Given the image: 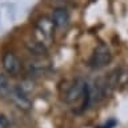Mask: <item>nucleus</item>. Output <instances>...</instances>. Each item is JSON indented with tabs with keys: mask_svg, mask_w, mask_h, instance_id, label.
<instances>
[{
	"mask_svg": "<svg viewBox=\"0 0 128 128\" xmlns=\"http://www.w3.org/2000/svg\"><path fill=\"white\" fill-rule=\"evenodd\" d=\"M10 98L12 99V102H14L20 110L28 111L31 108V100L27 96V92L24 91L22 87H12Z\"/></svg>",
	"mask_w": 128,
	"mask_h": 128,
	"instance_id": "f03ea898",
	"label": "nucleus"
},
{
	"mask_svg": "<svg viewBox=\"0 0 128 128\" xmlns=\"http://www.w3.org/2000/svg\"><path fill=\"white\" fill-rule=\"evenodd\" d=\"M68 20H70V16H68V12L63 8H59L54 12L52 15V23H54L55 27L58 28H63L68 24Z\"/></svg>",
	"mask_w": 128,
	"mask_h": 128,
	"instance_id": "20e7f679",
	"label": "nucleus"
},
{
	"mask_svg": "<svg viewBox=\"0 0 128 128\" xmlns=\"http://www.w3.org/2000/svg\"><path fill=\"white\" fill-rule=\"evenodd\" d=\"M11 90H12V87H11L8 76L0 74V95L2 96H10Z\"/></svg>",
	"mask_w": 128,
	"mask_h": 128,
	"instance_id": "0eeeda50",
	"label": "nucleus"
},
{
	"mask_svg": "<svg viewBox=\"0 0 128 128\" xmlns=\"http://www.w3.org/2000/svg\"><path fill=\"white\" fill-rule=\"evenodd\" d=\"M26 47L28 48V51L34 55L43 56V55H46V52H47V48L44 46V43L39 42V40H30V42H26Z\"/></svg>",
	"mask_w": 128,
	"mask_h": 128,
	"instance_id": "39448f33",
	"label": "nucleus"
},
{
	"mask_svg": "<svg viewBox=\"0 0 128 128\" xmlns=\"http://www.w3.org/2000/svg\"><path fill=\"white\" fill-rule=\"evenodd\" d=\"M112 59L111 51L106 44H99L98 47L95 48L94 54H92L91 58V66L94 68H103L106 67L107 64H110Z\"/></svg>",
	"mask_w": 128,
	"mask_h": 128,
	"instance_id": "f257e3e1",
	"label": "nucleus"
},
{
	"mask_svg": "<svg viewBox=\"0 0 128 128\" xmlns=\"http://www.w3.org/2000/svg\"><path fill=\"white\" fill-rule=\"evenodd\" d=\"M8 124H10L8 119L4 115H0V128H8Z\"/></svg>",
	"mask_w": 128,
	"mask_h": 128,
	"instance_id": "6e6552de",
	"label": "nucleus"
},
{
	"mask_svg": "<svg viewBox=\"0 0 128 128\" xmlns=\"http://www.w3.org/2000/svg\"><path fill=\"white\" fill-rule=\"evenodd\" d=\"M52 30H54V23H52V20L50 22V20L46 19V18L40 20V23H39V31L43 32V38L46 36L47 39H50L51 35H52Z\"/></svg>",
	"mask_w": 128,
	"mask_h": 128,
	"instance_id": "423d86ee",
	"label": "nucleus"
},
{
	"mask_svg": "<svg viewBox=\"0 0 128 128\" xmlns=\"http://www.w3.org/2000/svg\"><path fill=\"white\" fill-rule=\"evenodd\" d=\"M20 60L16 58V55L7 52L3 56V68L8 75H18L20 71Z\"/></svg>",
	"mask_w": 128,
	"mask_h": 128,
	"instance_id": "7ed1b4c3",
	"label": "nucleus"
}]
</instances>
